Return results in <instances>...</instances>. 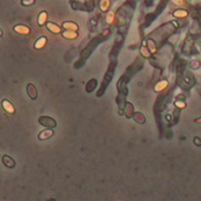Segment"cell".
Segmentation results:
<instances>
[{
    "mask_svg": "<svg viewBox=\"0 0 201 201\" xmlns=\"http://www.w3.org/2000/svg\"><path fill=\"white\" fill-rule=\"evenodd\" d=\"M39 123L41 126H45V127H49V128H53V127L57 126V121L54 120L53 118L51 117H47V115H41L39 119H38Z\"/></svg>",
    "mask_w": 201,
    "mask_h": 201,
    "instance_id": "cell-1",
    "label": "cell"
},
{
    "mask_svg": "<svg viewBox=\"0 0 201 201\" xmlns=\"http://www.w3.org/2000/svg\"><path fill=\"white\" fill-rule=\"evenodd\" d=\"M26 92H27L28 97H29L32 100H35L36 98H38V89H36V87H35L33 84H27V86H26Z\"/></svg>",
    "mask_w": 201,
    "mask_h": 201,
    "instance_id": "cell-2",
    "label": "cell"
},
{
    "mask_svg": "<svg viewBox=\"0 0 201 201\" xmlns=\"http://www.w3.org/2000/svg\"><path fill=\"white\" fill-rule=\"evenodd\" d=\"M167 87H168V80L163 79V80H160L159 82L155 84V86H154V91H155L156 93H159V92H162L163 89H166Z\"/></svg>",
    "mask_w": 201,
    "mask_h": 201,
    "instance_id": "cell-3",
    "label": "cell"
},
{
    "mask_svg": "<svg viewBox=\"0 0 201 201\" xmlns=\"http://www.w3.org/2000/svg\"><path fill=\"white\" fill-rule=\"evenodd\" d=\"M1 106H3V108L5 109V111L7 113H10V114H13L15 112V108L13 107V105L11 104V101H8V100H3L1 101Z\"/></svg>",
    "mask_w": 201,
    "mask_h": 201,
    "instance_id": "cell-4",
    "label": "cell"
},
{
    "mask_svg": "<svg viewBox=\"0 0 201 201\" xmlns=\"http://www.w3.org/2000/svg\"><path fill=\"white\" fill-rule=\"evenodd\" d=\"M53 134H54V132H53L52 128H49V130H45V131H43V132L39 133L38 139H39V140H47V139L52 138Z\"/></svg>",
    "mask_w": 201,
    "mask_h": 201,
    "instance_id": "cell-5",
    "label": "cell"
},
{
    "mask_svg": "<svg viewBox=\"0 0 201 201\" xmlns=\"http://www.w3.org/2000/svg\"><path fill=\"white\" fill-rule=\"evenodd\" d=\"M13 29H14V32L19 33V34H29V32H31L29 27L25 26V25H16V26H14Z\"/></svg>",
    "mask_w": 201,
    "mask_h": 201,
    "instance_id": "cell-6",
    "label": "cell"
},
{
    "mask_svg": "<svg viewBox=\"0 0 201 201\" xmlns=\"http://www.w3.org/2000/svg\"><path fill=\"white\" fill-rule=\"evenodd\" d=\"M173 15L175 18H180V19H185V18L188 16V11L184 10V8H178L173 12Z\"/></svg>",
    "mask_w": 201,
    "mask_h": 201,
    "instance_id": "cell-7",
    "label": "cell"
},
{
    "mask_svg": "<svg viewBox=\"0 0 201 201\" xmlns=\"http://www.w3.org/2000/svg\"><path fill=\"white\" fill-rule=\"evenodd\" d=\"M62 27H64L65 29H67V31H78V29H79L78 24L74 23V21H65V23L62 24Z\"/></svg>",
    "mask_w": 201,
    "mask_h": 201,
    "instance_id": "cell-8",
    "label": "cell"
},
{
    "mask_svg": "<svg viewBox=\"0 0 201 201\" xmlns=\"http://www.w3.org/2000/svg\"><path fill=\"white\" fill-rule=\"evenodd\" d=\"M46 26H47V28H48V31H49L51 33L59 34V33L61 32L60 26H58L57 24H54V23H47V24H46Z\"/></svg>",
    "mask_w": 201,
    "mask_h": 201,
    "instance_id": "cell-9",
    "label": "cell"
},
{
    "mask_svg": "<svg viewBox=\"0 0 201 201\" xmlns=\"http://www.w3.org/2000/svg\"><path fill=\"white\" fill-rule=\"evenodd\" d=\"M3 163L8 168H13L15 166V161L11 156H8V155H4L3 156Z\"/></svg>",
    "mask_w": 201,
    "mask_h": 201,
    "instance_id": "cell-10",
    "label": "cell"
},
{
    "mask_svg": "<svg viewBox=\"0 0 201 201\" xmlns=\"http://www.w3.org/2000/svg\"><path fill=\"white\" fill-rule=\"evenodd\" d=\"M62 36L65 39H69V40H72V39H77L78 38V32L77 31H65V32H62Z\"/></svg>",
    "mask_w": 201,
    "mask_h": 201,
    "instance_id": "cell-11",
    "label": "cell"
},
{
    "mask_svg": "<svg viewBox=\"0 0 201 201\" xmlns=\"http://www.w3.org/2000/svg\"><path fill=\"white\" fill-rule=\"evenodd\" d=\"M46 43H47V38H46V36H41V38H39L38 40L35 41L34 48L35 49H40V48H43L46 45Z\"/></svg>",
    "mask_w": 201,
    "mask_h": 201,
    "instance_id": "cell-12",
    "label": "cell"
},
{
    "mask_svg": "<svg viewBox=\"0 0 201 201\" xmlns=\"http://www.w3.org/2000/svg\"><path fill=\"white\" fill-rule=\"evenodd\" d=\"M146 46H147V48L150 49V52H151L152 54H155V53L158 52V47H156L155 43H154L153 40H151V39L147 40V44H146Z\"/></svg>",
    "mask_w": 201,
    "mask_h": 201,
    "instance_id": "cell-13",
    "label": "cell"
},
{
    "mask_svg": "<svg viewBox=\"0 0 201 201\" xmlns=\"http://www.w3.org/2000/svg\"><path fill=\"white\" fill-rule=\"evenodd\" d=\"M46 20H47V12L46 11H43L39 16H38V25L39 26H43L46 24Z\"/></svg>",
    "mask_w": 201,
    "mask_h": 201,
    "instance_id": "cell-14",
    "label": "cell"
},
{
    "mask_svg": "<svg viewBox=\"0 0 201 201\" xmlns=\"http://www.w3.org/2000/svg\"><path fill=\"white\" fill-rule=\"evenodd\" d=\"M109 7H111V0H101L100 1V10L102 12H107Z\"/></svg>",
    "mask_w": 201,
    "mask_h": 201,
    "instance_id": "cell-15",
    "label": "cell"
},
{
    "mask_svg": "<svg viewBox=\"0 0 201 201\" xmlns=\"http://www.w3.org/2000/svg\"><path fill=\"white\" fill-rule=\"evenodd\" d=\"M140 54H141L143 58H150L152 56V53L150 52V49L147 48V46H145V45H142L140 47Z\"/></svg>",
    "mask_w": 201,
    "mask_h": 201,
    "instance_id": "cell-16",
    "label": "cell"
},
{
    "mask_svg": "<svg viewBox=\"0 0 201 201\" xmlns=\"http://www.w3.org/2000/svg\"><path fill=\"white\" fill-rule=\"evenodd\" d=\"M174 106H175L176 108H179V109H185V108L187 107V105H186V102H185L184 100H179V99H176V100L174 101Z\"/></svg>",
    "mask_w": 201,
    "mask_h": 201,
    "instance_id": "cell-17",
    "label": "cell"
},
{
    "mask_svg": "<svg viewBox=\"0 0 201 201\" xmlns=\"http://www.w3.org/2000/svg\"><path fill=\"white\" fill-rule=\"evenodd\" d=\"M114 12H109V13H107V15H106V23L107 24H112L113 21H114Z\"/></svg>",
    "mask_w": 201,
    "mask_h": 201,
    "instance_id": "cell-18",
    "label": "cell"
},
{
    "mask_svg": "<svg viewBox=\"0 0 201 201\" xmlns=\"http://www.w3.org/2000/svg\"><path fill=\"white\" fill-rule=\"evenodd\" d=\"M35 3V0H21V5L23 6H31Z\"/></svg>",
    "mask_w": 201,
    "mask_h": 201,
    "instance_id": "cell-19",
    "label": "cell"
},
{
    "mask_svg": "<svg viewBox=\"0 0 201 201\" xmlns=\"http://www.w3.org/2000/svg\"><path fill=\"white\" fill-rule=\"evenodd\" d=\"M172 1H173L175 5H178V6H184V5H186L185 0H172Z\"/></svg>",
    "mask_w": 201,
    "mask_h": 201,
    "instance_id": "cell-20",
    "label": "cell"
},
{
    "mask_svg": "<svg viewBox=\"0 0 201 201\" xmlns=\"http://www.w3.org/2000/svg\"><path fill=\"white\" fill-rule=\"evenodd\" d=\"M194 142H195V145H196V146H201V140H200L198 137H196V138H194Z\"/></svg>",
    "mask_w": 201,
    "mask_h": 201,
    "instance_id": "cell-21",
    "label": "cell"
},
{
    "mask_svg": "<svg viewBox=\"0 0 201 201\" xmlns=\"http://www.w3.org/2000/svg\"><path fill=\"white\" fill-rule=\"evenodd\" d=\"M194 122H195V123H201V117L195 118V119H194Z\"/></svg>",
    "mask_w": 201,
    "mask_h": 201,
    "instance_id": "cell-22",
    "label": "cell"
},
{
    "mask_svg": "<svg viewBox=\"0 0 201 201\" xmlns=\"http://www.w3.org/2000/svg\"><path fill=\"white\" fill-rule=\"evenodd\" d=\"M3 35V31H1V28H0V36Z\"/></svg>",
    "mask_w": 201,
    "mask_h": 201,
    "instance_id": "cell-23",
    "label": "cell"
}]
</instances>
